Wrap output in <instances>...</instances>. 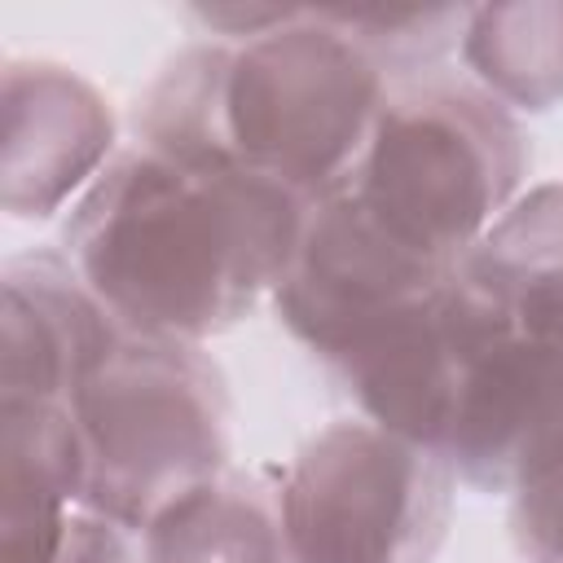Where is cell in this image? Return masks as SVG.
<instances>
[{
	"mask_svg": "<svg viewBox=\"0 0 563 563\" xmlns=\"http://www.w3.org/2000/svg\"><path fill=\"white\" fill-rule=\"evenodd\" d=\"M303 216L242 167L185 172L128 145L70 207L62 255L128 334L207 343L273 295Z\"/></svg>",
	"mask_w": 563,
	"mask_h": 563,
	"instance_id": "obj_1",
	"label": "cell"
},
{
	"mask_svg": "<svg viewBox=\"0 0 563 563\" xmlns=\"http://www.w3.org/2000/svg\"><path fill=\"white\" fill-rule=\"evenodd\" d=\"M506 334L519 330L453 273L435 295L356 343L330 374L356 400L361 418L444 453L471 365Z\"/></svg>",
	"mask_w": 563,
	"mask_h": 563,
	"instance_id": "obj_7",
	"label": "cell"
},
{
	"mask_svg": "<svg viewBox=\"0 0 563 563\" xmlns=\"http://www.w3.org/2000/svg\"><path fill=\"white\" fill-rule=\"evenodd\" d=\"M233 44L198 40L163 62L132 106V145L185 167V172H233L224 84Z\"/></svg>",
	"mask_w": 563,
	"mask_h": 563,
	"instance_id": "obj_14",
	"label": "cell"
},
{
	"mask_svg": "<svg viewBox=\"0 0 563 563\" xmlns=\"http://www.w3.org/2000/svg\"><path fill=\"white\" fill-rule=\"evenodd\" d=\"M0 128V202L13 220H48L110 167V101L70 66L9 62Z\"/></svg>",
	"mask_w": 563,
	"mask_h": 563,
	"instance_id": "obj_9",
	"label": "cell"
},
{
	"mask_svg": "<svg viewBox=\"0 0 563 563\" xmlns=\"http://www.w3.org/2000/svg\"><path fill=\"white\" fill-rule=\"evenodd\" d=\"M444 457L466 488L497 497L563 471V343L497 339L471 365Z\"/></svg>",
	"mask_w": 563,
	"mask_h": 563,
	"instance_id": "obj_8",
	"label": "cell"
},
{
	"mask_svg": "<svg viewBox=\"0 0 563 563\" xmlns=\"http://www.w3.org/2000/svg\"><path fill=\"white\" fill-rule=\"evenodd\" d=\"M462 62L510 114H545L563 101V0L479 4L462 31Z\"/></svg>",
	"mask_w": 563,
	"mask_h": 563,
	"instance_id": "obj_15",
	"label": "cell"
},
{
	"mask_svg": "<svg viewBox=\"0 0 563 563\" xmlns=\"http://www.w3.org/2000/svg\"><path fill=\"white\" fill-rule=\"evenodd\" d=\"M53 563H145L141 554V537L128 532L123 523L97 515V510H79L57 559Z\"/></svg>",
	"mask_w": 563,
	"mask_h": 563,
	"instance_id": "obj_18",
	"label": "cell"
},
{
	"mask_svg": "<svg viewBox=\"0 0 563 563\" xmlns=\"http://www.w3.org/2000/svg\"><path fill=\"white\" fill-rule=\"evenodd\" d=\"M88 501L70 405H0V563H53Z\"/></svg>",
	"mask_w": 563,
	"mask_h": 563,
	"instance_id": "obj_11",
	"label": "cell"
},
{
	"mask_svg": "<svg viewBox=\"0 0 563 563\" xmlns=\"http://www.w3.org/2000/svg\"><path fill=\"white\" fill-rule=\"evenodd\" d=\"M339 35H347L391 84L431 75L453 48H462V31L471 9L462 4H356V9H317Z\"/></svg>",
	"mask_w": 563,
	"mask_h": 563,
	"instance_id": "obj_16",
	"label": "cell"
},
{
	"mask_svg": "<svg viewBox=\"0 0 563 563\" xmlns=\"http://www.w3.org/2000/svg\"><path fill=\"white\" fill-rule=\"evenodd\" d=\"M457 273L519 334L563 343V180L523 189Z\"/></svg>",
	"mask_w": 563,
	"mask_h": 563,
	"instance_id": "obj_12",
	"label": "cell"
},
{
	"mask_svg": "<svg viewBox=\"0 0 563 563\" xmlns=\"http://www.w3.org/2000/svg\"><path fill=\"white\" fill-rule=\"evenodd\" d=\"M123 325L57 251L0 268V405H70Z\"/></svg>",
	"mask_w": 563,
	"mask_h": 563,
	"instance_id": "obj_10",
	"label": "cell"
},
{
	"mask_svg": "<svg viewBox=\"0 0 563 563\" xmlns=\"http://www.w3.org/2000/svg\"><path fill=\"white\" fill-rule=\"evenodd\" d=\"M449 277V268L409 251L352 189H343L308 207L290 264L268 299L290 339L317 361L339 365L356 343L435 295Z\"/></svg>",
	"mask_w": 563,
	"mask_h": 563,
	"instance_id": "obj_6",
	"label": "cell"
},
{
	"mask_svg": "<svg viewBox=\"0 0 563 563\" xmlns=\"http://www.w3.org/2000/svg\"><path fill=\"white\" fill-rule=\"evenodd\" d=\"M145 563H290L282 493L264 475L224 471L141 532Z\"/></svg>",
	"mask_w": 563,
	"mask_h": 563,
	"instance_id": "obj_13",
	"label": "cell"
},
{
	"mask_svg": "<svg viewBox=\"0 0 563 563\" xmlns=\"http://www.w3.org/2000/svg\"><path fill=\"white\" fill-rule=\"evenodd\" d=\"M510 541L528 563H563V471L510 497Z\"/></svg>",
	"mask_w": 563,
	"mask_h": 563,
	"instance_id": "obj_17",
	"label": "cell"
},
{
	"mask_svg": "<svg viewBox=\"0 0 563 563\" xmlns=\"http://www.w3.org/2000/svg\"><path fill=\"white\" fill-rule=\"evenodd\" d=\"M391 79L317 9L238 44L224 84L229 145L242 172L303 207L352 189Z\"/></svg>",
	"mask_w": 563,
	"mask_h": 563,
	"instance_id": "obj_4",
	"label": "cell"
},
{
	"mask_svg": "<svg viewBox=\"0 0 563 563\" xmlns=\"http://www.w3.org/2000/svg\"><path fill=\"white\" fill-rule=\"evenodd\" d=\"M70 413L88 449L84 506L136 537L229 471V383L202 343L123 330L79 383Z\"/></svg>",
	"mask_w": 563,
	"mask_h": 563,
	"instance_id": "obj_3",
	"label": "cell"
},
{
	"mask_svg": "<svg viewBox=\"0 0 563 563\" xmlns=\"http://www.w3.org/2000/svg\"><path fill=\"white\" fill-rule=\"evenodd\" d=\"M457 475L440 449L334 418L277 479L290 563H431Z\"/></svg>",
	"mask_w": 563,
	"mask_h": 563,
	"instance_id": "obj_5",
	"label": "cell"
},
{
	"mask_svg": "<svg viewBox=\"0 0 563 563\" xmlns=\"http://www.w3.org/2000/svg\"><path fill=\"white\" fill-rule=\"evenodd\" d=\"M528 163V136L501 101L471 79L431 70L391 84L352 194L409 251L457 273L523 194Z\"/></svg>",
	"mask_w": 563,
	"mask_h": 563,
	"instance_id": "obj_2",
	"label": "cell"
},
{
	"mask_svg": "<svg viewBox=\"0 0 563 563\" xmlns=\"http://www.w3.org/2000/svg\"><path fill=\"white\" fill-rule=\"evenodd\" d=\"M295 13L299 9H264V4H194L189 9V18L207 35H216L220 44H233V48L251 44V40L277 31V26H286Z\"/></svg>",
	"mask_w": 563,
	"mask_h": 563,
	"instance_id": "obj_19",
	"label": "cell"
}]
</instances>
